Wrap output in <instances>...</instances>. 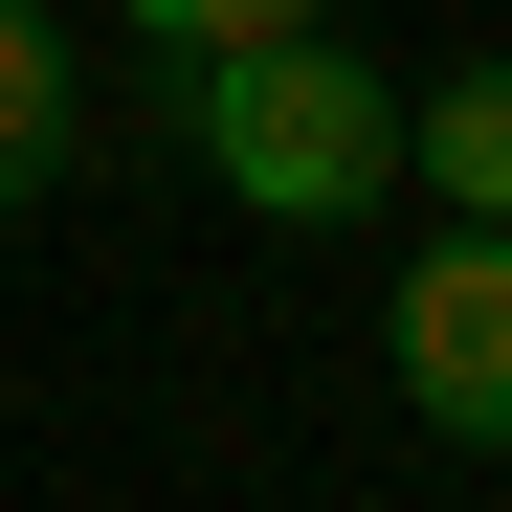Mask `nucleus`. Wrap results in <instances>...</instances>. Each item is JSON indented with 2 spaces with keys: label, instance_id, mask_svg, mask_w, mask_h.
I'll use <instances>...</instances> for the list:
<instances>
[{
  "label": "nucleus",
  "instance_id": "nucleus-2",
  "mask_svg": "<svg viewBox=\"0 0 512 512\" xmlns=\"http://www.w3.org/2000/svg\"><path fill=\"white\" fill-rule=\"evenodd\" d=\"M379 357H401V401H423V446L512 468V223H446V245H423L401 312H379Z\"/></svg>",
  "mask_w": 512,
  "mask_h": 512
},
{
  "label": "nucleus",
  "instance_id": "nucleus-4",
  "mask_svg": "<svg viewBox=\"0 0 512 512\" xmlns=\"http://www.w3.org/2000/svg\"><path fill=\"white\" fill-rule=\"evenodd\" d=\"M401 156H423L468 223H512V67H446V90H401Z\"/></svg>",
  "mask_w": 512,
  "mask_h": 512
},
{
  "label": "nucleus",
  "instance_id": "nucleus-3",
  "mask_svg": "<svg viewBox=\"0 0 512 512\" xmlns=\"http://www.w3.org/2000/svg\"><path fill=\"white\" fill-rule=\"evenodd\" d=\"M67 134H90V90H67V23H45V0H0V223L67 179Z\"/></svg>",
  "mask_w": 512,
  "mask_h": 512
},
{
  "label": "nucleus",
  "instance_id": "nucleus-1",
  "mask_svg": "<svg viewBox=\"0 0 512 512\" xmlns=\"http://www.w3.org/2000/svg\"><path fill=\"white\" fill-rule=\"evenodd\" d=\"M179 90H201V179H223L245 223H357V201L401 179V67H379V45H334V23L201 45Z\"/></svg>",
  "mask_w": 512,
  "mask_h": 512
},
{
  "label": "nucleus",
  "instance_id": "nucleus-5",
  "mask_svg": "<svg viewBox=\"0 0 512 512\" xmlns=\"http://www.w3.org/2000/svg\"><path fill=\"white\" fill-rule=\"evenodd\" d=\"M268 23H334V0H134V45H156V67H201V45H268Z\"/></svg>",
  "mask_w": 512,
  "mask_h": 512
}]
</instances>
